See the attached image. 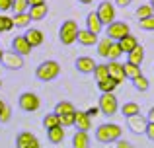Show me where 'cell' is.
Instances as JSON below:
<instances>
[{
	"label": "cell",
	"instance_id": "6da1fadb",
	"mask_svg": "<svg viewBox=\"0 0 154 148\" xmlns=\"http://www.w3.org/2000/svg\"><path fill=\"white\" fill-rule=\"evenodd\" d=\"M121 134H123V129L117 123H103L96 129V140L102 144H113L121 138Z\"/></svg>",
	"mask_w": 154,
	"mask_h": 148
},
{
	"label": "cell",
	"instance_id": "7a4b0ae2",
	"mask_svg": "<svg viewBox=\"0 0 154 148\" xmlns=\"http://www.w3.org/2000/svg\"><path fill=\"white\" fill-rule=\"evenodd\" d=\"M59 74H60V65L57 61H43L41 65L37 66V70H35V76H37V80H41V82H51V80H55Z\"/></svg>",
	"mask_w": 154,
	"mask_h": 148
},
{
	"label": "cell",
	"instance_id": "3957f363",
	"mask_svg": "<svg viewBox=\"0 0 154 148\" xmlns=\"http://www.w3.org/2000/svg\"><path fill=\"white\" fill-rule=\"evenodd\" d=\"M78 31H80V27L74 20H64L59 29V41L63 45H72L76 41V37H78Z\"/></svg>",
	"mask_w": 154,
	"mask_h": 148
},
{
	"label": "cell",
	"instance_id": "277c9868",
	"mask_svg": "<svg viewBox=\"0 0 154 148\" xmlns=\"http://www.w3.org/2000/svg\"><path fill=\"white\" fill-rule=\"evenodd\" d=\"M129 33H131V27H129V23H127V22H119V20L111 22L107 27H105V37L111 39V41H121V39L127 37Z\"/></svg>",
	"mask_w": 154,
	"mask_h": 148
},
{
	"label": "cell",
	"instance_id": "5b68a950",
	"mask_svg": "<svg viewBox=\"0 0 154 148\" xmlns=\"http://www.w3.org/2000/svg\"><path fill=\"white\" fill-rule=\"evenodd\" d=\"M98 109L100 113L105 115V117H113L119 109V101H117L115 94H102L100 95V101H98Z\"/></svg>",
	"mask_w": 154,
	"mask_h": 148
},
{
	"label": "cell",
	"instance_id": "8992f818",
	"mask_svg": "<svg viewBox=\"0 0 154 148\" xmlns=\"http://www.w3.org/2000/svg\"><path fill=\"white\" fill-rule=\"evenodd\" d=\"M18 105H20V109L26 111V113H33V111H37L39 107H41V99H39V95L33 94V92H23L18 98Z\"/></svg>",
	"mask_w": 154,
	"mask_h": 148
},
{
	"label": "cell",
	"instance_id": "52a82bcc",
	"mask_svg": "<svg viewBox=\"0 0 154 148\" xmlns=\"http://www.w3.org/2000/svg\"><path fill=\"white\" fill-rule=\"evenodd\" d=\"M96 14H98L100 22H102L103 26H109L111 22H115V6H113L109 0H103V2L98 4V10H96Z\"/></svg>",
	"mask_w": 154,
	"mask_h": 148
},
{
	"label": "cell",
	"instance_id": "ba28073f",
	"mask_svg": "<svg viewBox=\"0 0 154 148\" xmlns=\"http://www.w3.org/2000/svg\"><path fill=\"white\" fill-rule=\"evenodd\" d=\"M0 62H2L4 68H8V70H22L23 68V57L16 55L14 51H4Z\"/></svg>",
	"mask_w": 154,
	"mask_h": 148
},
{
	"label": "cell",
	"instance_id": "9c48e42d",
	"mask_svg": "<svg viewBox=\"0 0 154 148\" xmlns=\"http://www.w3.org/2000/svg\"><path fill=\"white\" fill-rule=\"evenodd\" d=\"M127 127L133 134H144V131H146V127H148V119L143 117L140 113L133 115V117L127 119Z\"/></svg>",
	"mask_w": 154,
	"mask_h": 148
},
{
	"label": "cell",
	"instance_id": "30bf717a",
	"mask_svg": "<svg viewBox=\"0 0 154 148\" xmlns=\"http://www.w3.org/2000/svg\"><path fill=\"white\" fill-rule=\"evenodd\" d=\"M12 51H14L16 55H20V57H27V55L31 53V47H29V43L26 41L23 35H16V37L12 39Z\"/></svg>",
	"mask_w": 154,
	"mask_h": 148
},
{
	"label": "cell",
	"instance_id": "8fae6325",
	"mask_svg": "<svg viewBox=\"0 0 154 148\" xmlns=\"http://www.w3.org/2000/svg\"><path fill=\"white\" fill-rule=\"evenodd\" d=\"M74 68L78 70L80 74H94L96 61L92 57H78L76 62H74Z\"/></svg>",
	"mask_w": 154,
	"mask_h": 148
},
{
	"label": "cell",
	"instance_id": "7c38bea8",
	"mask_svg": "<svg viewBox=\"0 0 154 148\" xmlns=\"http://www.w3.org/2000/svg\"><path fill=\"white\" fill-rule=\"evenodd\" d=\"M23 37H26V41L29 43L31 49H33V47L43 45V41H45V35H43V31H41V29H37V27H31V29H27Z\"/></svg>",
	"mask_w": 154,
	"mask_h": 148
},
{
	"label": "cell",
	"instance_id": "4fadbf2b",
	"mask_svg": "<svg viewBox=\"0 0 154 148\" xmlns=\"http://www.w3.org/2000/svg\"><path fill=\"white\" fill-rule=\"evenodd\" d=\"M107 72H109V78L115 80L117 84H121L125 80V70H123V65L117 61H109L107 62Z\"/></svg>",
	"mask_w": 154,
	"mask_h": 148
},
{
	"label": "cell",
	"instance_id": "5bb4252c",
	"mask_svg": "<svg viewBox=\"0 0 154 148\" xmlns=\"http://www.w3.org/2000/svg\"><path fill=\"white\" fill-rule=\"evenodd\" d=\"M74 127L78 131H82V133H88V131L92 129V119L88 117L86 111H76V115H74Z\"/></svg>",
	"mask_w": 154,
	"mask_h": 148
},
{
	"label": "cell",
	"instance_id": "9a60e30c",
	"mask_svg": "<svg viewBox=\"0 0 154 148\" xmlns=\"http://www.w3.org/2000/svg\"><path fill=\"white\" fill-rule=\"evenodd\" d=\"M86 29L92 31L94 35H100V33H102L103 23L100 22V18H98V14H96V12H90V14L86 16Z\"/></svg>",
	"mask_w": 154,
	"mask_h": 148
},
{
	"label": "cell",
	"instance_id": "2e32d148",
	"mask_svg": "<svg viewBox=\"0 0 154 148\" xmlns=\"http://www.w3.org/2000/svg\"><path fill=\"white\" fill-rule=\"evenodd\" d=\"M76 41L80 43V45H84V47H92V45H98V35H94L92 31H88V29H80L78 31V37H76Z\"/></svg>",
	"mask_w": 154,
	"mask_h": 148
},
{
	"label": "cell",
	"instance_id": "e0dca14e",
	"mask_svg": "<svg viewBox=\"0 0 154 148\" xmlns=\"http://www.w3.org/2000/svg\"><path fill=\"white\" fill-rule=\"evenodd\" d=\"M117 43H119L121 51H123V53H127V55L131 53V51H135L137 47H139V39H137L135 35H131V33H129L127 37H123L121 41H117Z\"/></svg>",
	"mask_w": 154,
	"mask_h": 148
},
{
	"label": "cell",
	"instance_id": "ac0fdd59",
	"mask_svg": "<svg viewBox=\"0 0 154 148\" xmlns=\"http://www.w3.org/2000/svg\"><path fill=\"white\" fill-rule=\"evenodd\" d=\"M27 14H29L31 22H41V20H45L47 14H49V6H47V4H43V6L29 8V10H27Z\"/></svg>",
	"mask_w": 154,
	"mask_h": 148
},
{
	"label": "cell",
	"instance_id": "d6986e66",
	"mask_svg": "<svg viewBox=\"0 0 154 148\" xmlns=\"http://www.w3.org/2000/svg\"><path fill=\"white\" fill-rule=\"evenodd\" d=\"M72 148H90V134L76 131L72 137Z\"/></svg>",
	"mask_w": 154,
	"mask_h": 148
},
{
	"label": "cell",
	"instance_id": "ffe728a7",
	"mask_svg": "<svg viewBox=\"0 0 154 148\" xmlns=\"http://www.w3.org/2000/svg\"><path fill=\"white\" fill-rule=\"evenodd\" d=\"M143 61H144V49H143V45H139L135 51H131V53L127 55V62H131V65H135V66H140V65H143Z\"/></svg>",
	"mask_w": 154,
	"mask_h": 148
},
{
	"label": "cell",
	"instance_id": "44dd1931",
	"mask_svg": "<svg viewBox=\"0 0 154 148\" xmlns=\"http://www.w3.org/2000/svg\"><path fill=\"white\" fill-rule=\"evenodd\" d=\"M47 138H49L51 144H60L64 140V129L63 127H55V129L47 131Z\"/></svg>",
	"mask_w": 154,
	"mask_h": 148
},
{
	"label": "cell",
	"instance_id": "7402d4cb",
	"mask_svg": "<svg viewBox=\"0 0 154 148\" xmlns=\"http://www.w3.org/2000/svg\"><path fill=\"white\" fill-rule=\"evenodd\" d=\"M139 113H140V107H139V103H135V101H127V103L121 105V115H123L125 119L133 117V115H139Z\"/></svg>",
	"mask_w": 154,
	"mask_h": 148
},
{
	"label": "cell",
	"instance_id": "603a6c76",
	"mask_svg": "<svg viewBox=\"0 0 154 148\" xmlns=\"http://www.w3.org/2000/svg\"><path fill=\"white\" fill-rule=\"evenodd\" d=\"M33 138H37L33 133H27V131H22V133L16 137V148H26Z\"/></svg>",
	"mask_w": 154,
	"mask_h": 148
},
{
	"label": "cell",
	"instance_id": "cb8c5ba5",
	"mask_svg": "<svg viewBox=\"0 0 154 148\" xmlns=\"http://www.w3.org/2000/svg\"><path fill=\"white\" fill-rule=\"evenodd\" d=\"M111 39H107V37H103V39H100L98 41V55L100 57H103V59H107V55H109V49H111Z\"/></svg>",
	"mask_w": 154,
	"mask_h": 148
},
{
	"label": "cell",
	"instance_id": "d4e9b609",
	"mask_svg": "<svg viewBox=\"0 0 154 148\" xmlns=\"http://www.w3.org/2000/svg\"><path fill=\"white\" fill-rule=\"evenodd\" d=\"M74 105H72L70 101H59L55 105V111L53 113H57V115H66V113H74Z\"/></svg>",
	"mask_w": 154,
	"mask_h": 148
},
{
	"label": "cell",
	"instance_id": "484cf974",
	"mask_svg": "<svg viewBox=\"0 0 154 148\" xmlns=\"http://www.w3.org/2000/svg\"><path fill=\"white\" fill-rule=\"evenodd\" d=\"M117 86H119V84H117L115 80H111V78L103 80V82H98V88H100V92H102V94H113Z\"/></svg>",
	"mask_w": 154,
	"mask_h": 148
},
{
	"label": "cell",
	"instance_id": "4316f807",
	"mask_svg": "<svg viewBox=\"0 0 154 148\" xmlns=\"http://www.w3.org/2000/svg\"><path fill=\"white\" fill-rule=\"evenodd\" d=\"M123 70H125V78H129V80H135L137 76L143 74L140 72V66H135V65H131V62H125Z\"/></svg>",
	"mask_w": 154,
	"mask_h": 148
},
{
	"label": "cell",
	"instance_id": "83f0119b",
	"mask_svg": "<svg viewBox=\"0 0 154 148\" xmlns=\"http://www.w3.org/2000/svg\"><path fill=\"white\" fill-rule=\"evenodd\" d=\"M14 27H27L31 23V18H29V14H14Z\"/></svg>",
	"mask_w": 154,
	"mask_h": 148
},
{
	"label": "cell",
	"instance_id": "f1b7e54d",
	"mask_svg": "<svg viewBox=\"0 0 154 148\" xmlns=\"http://www.w3.org/2000/svg\"><path fill=\"white\" fill-rule=\"evenodd\" d=\"M133 82V86H135V90L137 92H146L148 90V86H150V84H148V78L144 74H140V76H137L135 80H131Z\"/></svg>",
	"mask_w": 154,
	"mask_h": 148
},
{
	"label": "cell",
	"instance_id": "f546056e",
	"mask_svg": "<svg viewBox=\"0 0 154 148\" xmlns=\"http://www.w3.org/2000/svg\"><path fill=\"white\" fill-rule=\"evenodd\" d=\"M43 127H45L47 131L55 129V127H60L59 125V115H57V113H47L45 117H43Z\"/></svg>",
	"mask_w": 154,
	"mask_h": 148
},
{
	"label": "cell",
	"instance_id": "4dcf8cb0",
	"mask_svg": "<svg viewBox=\"0 0 154 148\" xmlns=\"http://www.w3.org/2000/svg\"><path fill=\"white\" fill-rule=\"evenodd\" d=\"M152 14H154V12H152L150 4H140V6L135 10V16H137L139 20H146V18H150Z\"/></svg>",
	"mask_w": 154,
	"mask_h": 148
},
{
	"label": "cell",
	"instance_id": "1f68e13d",
	"mask_svg": "<svg viewBox=\"0 0 154 148\" xmlns=\"http://www.w3.org/2000/svg\"><path fill=\"white\" fill-rule=\"evenodd\" d=\"M29 10V2L27 0H14L12 2V12L14 14H26Z\"/></svg>",
	"mask_w": 154,
	"mask_h": 148
},
{
	"label": "cell",
	"instance_id": "d6a6232c",
	"mask_svg": "<svg viewBox=\"0 0 154 148\" xmlns=\"http://www.w3.org/2000/svg\"><path fill=\"white\" fill-rule=\"evenodd\" d=\"M94 76L98 82H103V80L109 78V72H107V65H96L94 68Z\"/></svg>",
	"mask_w": 154,
	"mask_h": 148
},
{
	"label": "cell",
	"instance_id": "836d02e7",
	"mask_svg": "<svg viewBox=\"0 0 154 148\" xmlns=\"http://www.w3.org/2000/svg\"><path fill=\"white\" fill-rule=\"evenodd\" d=\"M74 113H66V115H59V125L63 127V129H66V127H74Z\"/></svg>",
	"mask_w": 154,
	"mask_h": 148
},
{
	"label": "cell",
	"instance_id": "e575fe53",
	"mask_svg": "<svg viewBox=\"0 0 154 148\" xmlns=\"http://www.w3.org/2000/svg\"><path fill=\"white\" fill-rule=\"evenodd\" d=\"M10 29H14V20L4 16V14H0V33H2V31H10Z\"/></svg>",
	"mask_w": 154,
	"mask_h": 148
},
{
	"label": "cell",
	"instance_id": "d590c367",
	"mask_svg": "<svg viewBox=\"0 0 154 148\" xmlns=\"http://www.w3.org/2000/svg\"><path fill=\"white\" fill-rule=\"evenodd\" d=\"M10 117H12L10 107H8L6 103L0 99V123H8V121H10Z\"/></svg>",
	"mask_w": 154,
	"mask_h": 148
},
{
	"label": "cell",
	"instance_id": "8d00e7d4",
	"mask_svg": "<svg viewBox=\"0 0 154 148\" xmlns=\"http://www.w3.org/2000/svg\"><path fill=\"white\" fill-rule=\"evenodd\" d=\"M121 55H123V51H121L119 43H117V41H113V43H111V49H109L107 59H109V61H117V59H119Z\"/></svg>",
	"mask_w": 154,
	"mask_h": 148
},
{
	"label": "cell",
	"instance_id": "74e56055",
	"mask_svg": "<svg viewBox=\"0 0 154 148\" xmlns=\"http://www.w3.org/2000/svg\"><path fill=\"white\" fill-rule=\"evenodd\" d=\"M139 26H140V29H144V31H154V14L146 20H139Z\"/></svg>",
	"mask_w": 154,
	"mask_h": 148
},
{
	"label": "cell",
	"instance_id": "f35d334b",
	"mask_svg": "<svg viewBox=\"0 0 154 148\" xmlns=\"http://www.w3.org/2000/svg\"><path fill=\"white\" fill-rule=\"evenodd\" d=\"M113 148H135V146H133L129 140H125V138H119V140L113 144Z\"/></svg>",
	"mask_w": 154,
	"mask_h": 148
},
{
	"label": "cell",
	"instance_id": "ab89813d",
	"mask_svg": "<svg viewBox=\"0 0 154 148\" xmlns=\"http://www.w3.org/2000/svg\"><path fill=\"white\" fill-rule=\"evenodd\" d=\"M12 2H14V0H0V12L12 10Z\"/></svg>",
	"mask_w": 154,
	"mask_h": 148
},
{
	"label": "cell",
	"instance_id": "60d3db41",
	"mask_svg": "<svg viewBox=\"0 0 154 148\" xmlns=\"http://www.w3.org/2000/svg\"><path fill=\"white\" fill-rule=\"evenodd\" d=\"M144 134H146L150 140H154V123L148 121V127H146V131H144Z\"/></svg>",
	"mask_w": 154,
	"mask_h": 148
},
{
	"label": "cell",
	"instance_id": "b9f144b4",
	"mask_svg": "<svg viewBox=\"0 0 154 148\" xmlns=\"http://www.w3.org/2000/svg\"><path fill=\"white\" fill-rule=\"evenodd\" d=\"M131 2H133V0H115V6H119V8H127V6H131Z\"/></svg>",
	"mask_w": 154,
	"mask_h": 148
},
{
	"label": "cell",
	"instance_id": "7bdbcfd3",
	"mask_svg": "<svg viewBox=\"0 0 154 148\" xmlns=\"http://www.w3.org/2000/svg\"><path fill=\"white\" fill-rule=\"evenodd\" d=\"M29 2V8H35V6H43V4H47L45 0H27Z\"/></svg>",
	"mask_w": 154,
	"mask_h": 148
},
{
	"label": "cell",
	"instance_id": "ee69618b",
	"mask_svg": "<svg viewBox=\"0 0 154 148\" xmlns=\"http://www.w3.org/2000/svg\"><path fill=\"white\" fill-rule=\"evenodd\" d=\"M86 113H88V117H90V119H92V117H96V115H98V113H100V109H98V107H90V109H88V111H86Z\"/></svg>",
	"mask_w": 154,
	"mask_h": 148
},
{
	"label": "cell",
	"instance_id": "f6af8a7d",
	"mask_svg": "<svg viewBox=\"0 0 154 148\" xmlns=\"http://www.w3.org/2000/svg\"><path fill=\"white\" fill-rule=\"evenodd\" d=\"M26 148H41V144H39V140H37V138H33V140H31V142H29V144H27Z\"/></svg>",
	"mask_w": 154,
	"mask_h": 148
},
{
	"label": "cell",
	"instance_id": "bcb514c9",
	"mask_svg": "<svg viewBox=\"0 0 154 148\" xmlns=\"http://www.w3.org/2000/svg\"><path fill=\"white\" fill-rule=\"evenodd\" d=\"M146 119H148L150 123H154V105L150 107V111H148V117H146Z\"/></svg>",
	"mask_w": 154,
	"mask_h": 148
},
{
	"label": "cell",
	"instance_id": "7dc6e473",
	"mask_svg": "<svg viewBox=\"0 0 154 148\" xmlns=\"http://www.w3.org/2000/svg\"><path fill=\"white\" fill-rule=\"evenodd\" d=\"M78 2H80V4H92L94 0H78Z\"/></svg>",
	"mask_w": 154,
	"mask_h": 148
},
{
	"label": "cell",
	"instance_id": "c3c4849f",
	"mask_svg": "<svg viewBox=\"0 0 154 148\" xmlns=\"http://www.w3.org/2000/svg\"><path fill=\"white\" fill-rule=\"evenodd\" d=\"M148 4H150V8H152V12H154V0H148Z\"/></svg>",
	"mask_w": 154,
	"mask_h": 148
},
{
	"label": "cell",
	"instance_id": "681fc988",
	"mask_svg": "<svg viewBox=\"0 0 154 148\" xmlns=\"http://www.w3.org/2000/svg\"><path fill=\"white\" fill-rule=\"evenodd\" d=\"M2 55H4V49H0V61H2Z\"/></svg>",
	"mask_w": 154,
	"mask_h": 148
},
{
	"label": "cell",
	"instance_id": "f907efd6",
	"mask_svg": "<svg viewBox=\"0 0 154 148\" xmlns=\"http://www.w3.org/2000/svg\"><path fill=\"white\" fill-rule=\"evenodd\" d=\"M0 88H2V80H0Z\"/></svg>",
	"mask_w": 154,
	"mask_h": 148
}]
</instances>
